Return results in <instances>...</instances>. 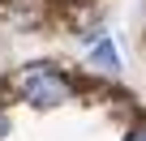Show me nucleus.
Segmentation results:
<instances>
[{"instance_id":"3","label":"nucleus","mask_w":146,"mask_h":141,"mask_svg":"<svg viewBox=\"0 0 146 141\" xmlns=\"http://www.w3.org/2000/svg\"><path fill=\"white\" fill-rule=\"evenodd\" d=\"M125 141H146V120H137V124L125 132Z\"/></svg>"},{"instance_id":"1","label":"nucleus","mask_w":146,"mask_h":141,"mask_svg":"<svg viewBox=\"0 0 146 141\" xmlns=\"http://www.w3.org/2000/svg\"><path fill=\"white\" fill-rule=\"evenodd\" d=\"M17 81H22V98H26L30 107H39V111L60 107V103H69V98H73V81H69L64 73H56V68H47V64L26 68Z\"/></svg>"},{"instance_id":"4","label":"nucleus","mask_w":146,"mask_h":141,"mask_svg":"<svg viewBox=\"0 0 146 141\" xmlns=\"http://www.w3.org/2000/svg\"><path fill=\"white\" fill-rule=\"evenodd\" d=\"M5 132H9V115L0 111V137H5Z\"/></svg>"},{"instance_id":"2","label":"nucleus","mask_w":146,"mask_h":141,"mask_svg":"<svg viewBox=\"0 0 146 141\" xmlns=\"http://www.w3.org/2000/svg\"><path fill=\"white\" fill-rule=\"evenodd\" d=\"M90 60H95V68H103V73H116V68H120V51L112 47V39H95Z\"/></svg>"}]
</instances>
